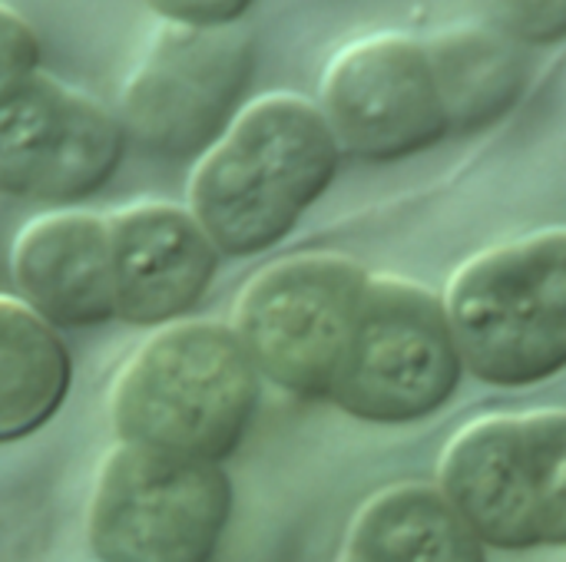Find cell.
Returning a JSON list of instances; mask_svg holds the SVG:
<instances>
[{"mask_svg":"<svg viewBox=\"0 0 566 562\" xmlns=\"http://www.w3.org/2000/svg\"><path fill=\"white\" fill-rule=\"evenodd\" d=\"M338 159L318 103L295 93L259 96L196 159L189 212L219 255H259L328 192Z\"/></svg>","mask_w":566,"mask_h":562,"instance_id":"1","label":"cell"},{"mask_svg":"<svg viewBox=\"0 0 566 562\" xmlns=\"http://www.w3.org/2000/svg\"><path fill=\"white\" fill-rule=\"evenodd\" d=\"M255 404L259 371L239 335L219 321H172L116 371L109 424L119 444L222 464L242 444Z\"/></svg>","mask_w":566,"mask_h":562,"instance_id":"2","label":"cell"},{"mask_svg":"<svg viewBox=\"0 0 566 562\" xmlns=\"http://www.w3.org/2000/svg\"><path fill=\"white\" fill-rule=\"evenodd\" d=\"M444 315L464 371L527 388L566 368V229L468 258L448 282Z\"/></svg>","mask_w":566,"mask_h":562,"instance_id":"3","label":"cell"},{"mask_svg":"<svg viewBox=\"0 0 566 562\" xmlns=\"http://www.w3.org/2000/svg\"><path fill=\"white\" fill-rule=\"evenodd\" d=\"M438 490L484 547H566V411L471 421L441 454Z\"/></svg>","mask_w":566,"mask_h":562,"instance_id":"4","label":"cell"},{"mask_svg":"<svg viewBox=\"0 0 566 562\" xmlns=\"http://www.w3.org/2000/svg\"><path fill=\"white\" fill-rule=\"evenodd\" d=\"M252 70L255 43L242 23L159 20L119 89L126 139L163 159H199L242 113Z\"/></svg>","mask_w":566,"mask_h":562,"instance_id":"5","label":"cell"},{"mask_svg":"<svg viewBox=\"0 0 566 562\" xmlns=\"http://www.w3.org/2000/svg\"><path fill=\"white\" fill-rule=\"evenodd\" d=\"M368 275L345 255H292L255 272L235 298L232 331L255 371L305 401H328Z\"/></svg>","mask_w":566,"mask_h":562,"instance_id":"6","label":"cell"},{"mask_svg":"<svg viewBox=\"0 0 566 562\" xmlns=\"http://www.w3.org/2000/svg\"><path fill=\"white\" fill-rule=\"evenodd\" d=\"M461 378L444 301L405 278H368L328 401L355 421L401 427L438 414Z\"/></svg>","mask_w":566,"mask_h":562,"instance_id":"7","label":"cell"},{"mask_svg":"<svg viewBox=\"0 0 566 562\" xmlns=\"http://www.w3.org/2000/svg\"><path fill=\"white\" fill-rule=\"evenodd\" d=\"M229 513L219 464L116 444L99 464L86 533L99 562H212Z\"/></svg>","mask_w":566,"mask_h":562,"instance_id":"8","label":"cell"},{"mask_svg":"<svg viewBox=\"0 0 566 562\" xmlns=\"http://www.w3.org/2000/svg\"><path fill=\"white\" fill-rule=\"evenodd\" d=\"M318 109L338 149L365 162L418 156L451 132L424 40L395 30L335 53L322 76Z\"/></svg>","mask_w":566,"mask_h":562,"instance_id":"9","label":"cell"},{"mask_svg":"<svg viewBox=\"0 0 566 562\" xmlns=\"http://www.w3.org/2000/svg\"><path fill=\"white\" fill-rule=\"evenodd\" d=\"M126 142L113 109L36 73L0 99V195L50 205L80 202L113 179Z\"/></svg>","mask_w":566,"mask_h":562,"instance_id":"10","label":"cell"},{"mask_svg":"<svg viewBox=\"0 0 566 562\" xmlns=\"http://www.w3.org/2000/svg\"><path fill=\"white\" fill-rule=\"evenodd\" d=\"M116 318L136 328L179 321L209 291L219 248L172 202H136L109 215Z\"/></svg>","mask_w":566,"mask_h":562,"instance_id":"11","label":"cell"},{"mask_svg":"<svg viewBox=\"0 0 566 562\" xmlns=\"http://www.w3.org/2000/svg\"><path fill=\"white\" fill-rule=\"evenodd\" d=\"M23 301L56 328H93L116 318L109 219L60 209L27 222L10 252Z\"/></svg>","mask_w":566,"mask_h":562,"instance_id":"12","label":"cell"},{"mask_svg":"<svg viewBox=\"0 0 566 562\" xmlns=\"http://www.w3.org/2000/svg\"><path fill=\"white\" fill-rule=\"evenodd\" d=\"M338 562H488L484 543L438 487L398 484L371 497Z\"/></svg>","mask_w":566,"mask_h":562,"instance_id":"13","label":"cell"},{"mask_svg":"<svg viewBox=\"0 0 566 562\" xmlns=\"http://www.w3.org/2000/svg\"><path fill=\"white\" fill-rule=\"evenodd\" d=\"M451 132L497 123L524 93L527 63L517 40L494 26H448L424 40Z\"/></svg>","mask_w":566,"mask_h":562,"instance_id":"14","label":"cell"},{"mask_svg":"<svg viewBox=\"0 0 566 562\" xmlns=\"http://www.w3.org/2000/svg\"><path fill=\"white\" fill-rule=\"evenodd\" d=\"M73 361L50 321L23 298L0 295V444L46 427L63 407Z\"/></svg>","mask_w":566,"mask_h":562,"instance_id":"15","label":"cell"},{"mask_svg":"<svg viewBox=\"0 0 566 562\" xmlns=\"http://www.w3.org/2000/svg\"><path fill=\"white\" fill-rule=\"evenodd\" d=\"M501 30L517 43H560L566 40V0H494Z\"/></svg>","mask_w":566,"mask_h":562,"instance_id":"16","label":"cell"},{"mask_svg":"<svg viewBox=\"0 0 566 562\" xmlns=\"http://www.w3.org/2000/svg\"><path fill=\"white\" fill-rule=\"evenodd\" d=\"M40 36L36 30L7 3H0V99L20 83L40 73Z\"/></svg>","mask_w":566,"mask_h":562,"instance_id":"17","label":"cell"},{"mask_svg":"<svg viewBox=\"0 0 566 562\" xmlns=\"http://www.w3.org/2000/svg\"><path fill=\"white\" fill-rule=\"evenodd\" d=\"M163 23L179 26H235L255 0H143Z\"/></svg>","mask_w":566,"mask_h":562,"instance_id":"18","label":"cell"}]
</instances>
